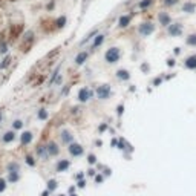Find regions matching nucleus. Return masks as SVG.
Masks as SVG:
<instances>
[{
	"label": "nucleus",
	"mask_w": 196,
	"mask_h": 196,
	"mask_svg": "<svg viewBox=\"0 0 196 196\" xmlns=\"http://www.w3.org/2000/svg\"><path fill=\"white\" fill-rule=\"evenodd\" d=\"M34 42H35V37H34V32L32 31H28L26 32V35L23 37V42H22V45H20V51L22 52H29L31 51V48L34 46Z\"/></svg>",
	"instance_id": "obj_1"
},
{
	"label": "nucleus",
	"mask_w": 196,
	"mask_h": 196,
	"mask_svg": "<svg viewBox=\"0 0 196 196\" xmlns=\"http://www.w3.org/2000/svg\"><path fill=\"white\" fill-rule=\"evenodd\" d=\"M120 57H121V51H120V48H109V49L106 51V55H104L106 61L110 63V64L116 63V61L120 60Z\"/></svg>",
	"instance_id": "obj_2"
},
{
	"label": "nucleus",
	"mask_w": 196,
	"mask_h": 196,
	"mask_svg": "<svg viewBox=\"0 0 196 196\" xmlns=\"http://www.w3.org/2000/svg\"><path fill=\"white\" fill-rule=\"evenodd\" d=\"M167 32L170 37H179L182 32H184V25L176 22V23H170L167 26Z\"/></svg>",
	"instance_id": "obj_3"
},
{
	"label": "nucleus",
	"mask_w": 196,
	"mask_h": 196,
	"mask_svg": "<svg viewBox=\"0 0 196 196\" xmlns=\"http://www.w3.org/2000/svg\"><path fill=\"white\" fill-rule=\"evenodd\" d=\"M138 32H139V35H142V37H149L150 34L155 32V25H153L152 22H142V23L139 25V28H138Z\"/></svg>",
	"instance_id": "obj_4"
},
{
	"label": "nucleus",
	"mask_w": 196,
	"mask_h": 196,
	"mask_svg": "<svg viewBox=\"0 0 196 196\" xmlns=\"http://www.w3.org/2000/svg\"><path fill=\"white\" fill-rule=\"evenodd\" d=\"M23 32V25L22 23H17V25H12L11 28H9V40H17V38L22 35Z\"/></svg>",
	"instance_id": "obj_5"
},
{
	"label": "nucleus",
	"mask_w": 196,
	"mask_h": 196,
	"mask_svg": "<svg viewBox=\"0 0 196 196\" xmlns=\"http://www.w3.org/2000/svg\"><path fill=\"white\" fill-rule=\"evenodd\" d=\"M97 95L100 100H107L110 97V86L109 84H103L97 89Z\"/></svg>",
	"instance_id": "obj_6"
},
{
	"label": "nucleus",
	"mask_w": 196,
	"mask_h": 196,
	"mask_svg": "<svg viewBox=\"0 0 196 196\" xmlns=\"http://www.w3.org/2000/svg\"><path fill=\"white\" fill-rule=\"evenodd\" d=\"M158 22H159V25H162V26H168V25L172 23V17H170L168 12L161 11L159 14H158Z\"/></svg>",
	"instance_id": "obj_7"
},
{
	"label": "nucleus",
	"mask_w": 196,
	"mask_h": 196,
	"mask_svg": "<svg viewBox=\"0 0 196 196\" xmlns=\"http://www.w3.org/2000/svg\"><path fill=\"white\" fill-rule=\"evenodd\" d=\"M55 28H57L55 20H43V22H42V29H43L45 32H52Z\"/></svg>",
	"instance_id": "obj_8"
},
{
	"label": "nucleus",
	"mask_w": 196,
	"mask_h": 196,
	"mask_svg": "<svg viewBox=\"0 0 196 196\" xmlns=\"http://www.w3.org/2000/svg\"><path fill=\"white\" fill-rule=\"evenodd\" d=\"M182 12H186V14H195L196 12V3L195 2H186L182 5Z\"/></svg>",
	"instance_id": "obj_9"
},
{
	"label": "nucleus",
	"mask_w": 196,
	"mask_h": 196,
	"mask_svg": "<svg viewBox=\"0 0 196 196\" xmlns=\"http://www.w3.org/2000/svg\"><path fill=\"white\" fill-rule=\"evenodd\" d=\"M83 147L80 146V144H77V142H72V144L69 146V153L71 155H74V156H80V155H83Z\"/></svg>",
	"instance_id": "obj_10"
},
{
	"label": "nucleus",
	"mask_w": 196,
	"mask_h": 196,
	"mask_svg": "<svg viewBox=\"0 0 196 196\" xmlns=\"http://www.w3.org/2000/svg\"><path fill=\"white\" fill-rule=\"evenodd\" d=\"M89 98H90V90H89L87 87H81L80 92H78V100H80L81 103H84V101H87Z\"/></svg>",
	"instance_id": "obj_11"
},
{
	"label": "nucleus",
	"mask_w": 196,
	"mask_h": 196,
	"mask_svg": "<svg viewBox=\"0 0 196 196\" xmlns=\"http://www.w3.org/2000/svg\"><path fill=\"white\" fill-rule=\"evenodd\" d=\"M184 64H186V68H187V69H196V54L189 55V57L186 58Z\"/></svg>",
	"instance_id": "obj_12"
},
{
	"label": "nucleus",
	"mask_w": 196,
	"mask_h": 196,
	"mask_svg": "<svg viewBox=\"0 0 196 196\" xmlns=\"http://www.w3.org/2000/svg\"><path fill=\"white\" fill-rule=\"evenodd\" d=\"M130 22H132V16H129V14L121 16L120 20H118V26L120 28H127V26L130 25Z\"/></svg>",
	"instance_id": "obj_13"
},
{
	"label": "nucleus",
	"mask_w": 196,
	"mask_h": 196,
	"mask_svg": "<svg viewBox=\"0 0 196 196\" xmlns=\"http://www.w3.org/2000/svg\"><path fill=\"white\" fill-rule=\"evenodd\" d=\"M46 147H48V153H49V156H54V155H57V153L60 152L58 146L55 144L54 141H51V142H49V144H48Z\"/></svg>",
	"instance_id": "obj_14"
},
{
	"label": "nucleus",
	"mask_w": 196,
	"mask_h": 196,
	"mask_svg": "<svg viewBox=\"0 0 196 196\" xmlns=\"http://www.w3.org/2000/svg\"><path fill=\"white\" fill-rule=\"evenodd\" d=\"M69 161L68 159H61L58 164H57V172H66L68 168H69Z\"/></svg>",
	"instance_id": "obj_15"
},
{
	"label": "nucleus",
	"mask_w": 196,
	"mask_h": 196,
	"mask_svg": "<svg viewBox=\"0 0 196 196\" xmlns=\"http://www.w3.org/2000/svg\"><path fill=\"white\" fill-rule=\"evenodd\" d=\"M116 77H118L120 80L126 81V80H129V78H130V74H129V71H126V69H120V71H116Z\"/></svg>",
	"instance_id": "obj_16"
},
{
	"label": "nucleus",
	"mask_w": 196,
	"mask_h": 196,
	"mask_svg": "<svg viewBox=\"0 0 196 196\" xmlns=\"http://www.w3.org/2000/svg\"><path fill=\"white\" fill-rule=\"evenodd\" d=\"M87 52H80V54H78L77 57H75V63L78 64V66H80V64H83L86 60H87Z\"/></svg>",
	"instance_id": "obj_17"
},
{
	"label": "nucleus",
	"mask_w": 196,
	"mask_h": 196,
	"mask_svg": "<svg viewBox=\"0 0 196 196\" xmlns=\"http://www.w3.org/2000/svg\"><path fill=\"white\" fill-rule=\"evenodd\" d=\"M61 141H63V142H71V141H74V136L71 135L69 130H63V132H61Z\"/></svg>",
	"instance_id": "obj_18"
},
{
	"label": "nucleus",
	"mask_w": 196,
	"mask_h": 196,
	"mask_svg": "<svg viewBox=\"0 0 196 196\" xmlns=\"http://www.w3.org/2000/svg\"><path fill=\"white\" fill-rule=\"evenodd\" d=\"M32 141V133L31 132H25L23 135H22V144H29V142Z\"/></svg>",
	"instance_id": "obj_19"
},
{
	"label": "nucleus",
	"mask_w": 196,
	"mask_h": 196,
	"mask_svg": "<svg viewBox=\"0 0 196 196\" xmlns=\"http://www.w3.org/2000/svg\"><path fill=\"white\" fill-rule=\"evenodd\" d=\"M16 139V133L12 132V130H9V132H6L3 135V142H11V141H14Z\"/></svg>",
	"instance_id": "obj_20"
},
{
	"label": "nucleus",
	"mask_w": 196,
	"mask_h": 196,
	"mask_svg": "<svg viewBox=\"0 0 196 196\" xmlns=\"http://www.w3.org/2000/svg\"><path fill=\"white\" fill-rule=\"evenodd\" d=\"M8 172L9 173H19V164L17 162H9L8 164Z\"/></svg>",
	"instance_id": "obj_21"
},
{
	"label": "nucleus",
	"mask_w": 196,
	"mask_h": 196,
	"mask_svg": "<svg viewBox=\"0 0 196 196\" xmlns=\"http://www.w3.org/2000/svg\"><path fill=\"white\" fill-rule=\"evenodd\" d=\"M186 43L189 46H196V34H190L187 38H186Z\"/></svg>",
	"instance_id": "obj_22"
},
{
	"label": "nucleus",
	"mask_w": 196,
	"mask_h": 196,
	"mask_svg": "<svg viewBox=\"0 0 196 196\" xmlns=\"http://www.w3.org/2000/svg\"><path fill=\"white\" fill-rule=\"evenodd\" d=\"M153 2H155V0H141V2L138 3V6H139L141 9H146V8H149L150 5H153Z\"/></svg>",
	"instance_id": "obj_23"
},
{
	"label": "nucleus",
	"mask_w": 196,
	"mask_h": 196,
	"mask_svg": "<svg viewBox=\"0 0 196 196\" xmlns=\"http://www.w3.org/2000/svg\"><path fill=\"white\" fill-rule=\"evenodd\" d=\"M178 2H179V0H162V5L165 8H170V6H175Z\"/></svg>",
	"instance_id": "obj_24"
},
{
	"label": "nucleus",
	"mask_w": 196,
	"mask_h": 196,
	"mask_svg": "<svg viewBox=\"0 0 196 196\" xmlns=\"http://www.w3.org/2000/svg\"><path fill=\"white\" fill-rule=\"evenodd\" d=\"M55 23H57V28H63L64 25H66V17H58L57 20H55Z\"/></svg>",
	"instance_id": "obj_25"
},
{
	"label": "nucleus",
	"mask_w": 196,
	"mask_h": 196,
	"mask_svg": "<svg viewBox=\"0 0 196 196\" xmlns=\"http://www.w3.org/2000/svg\"><path fill=\"white\" fill-rule=\"evenodd\" d=\"M55 189H57V181H55V179H51V181L48 182V190L52 192V190H55Z\"/></svg>",
	"instance_id": "obj_26"
},
{
	"label": "nucleus",
	"mask_w": 196,
	"mask_h": 196,
	"mask_svg": "<svg viewBox=\"0 0 196 196\" xmlns=\"http://www.w3.org/2000/svg\"><path fill=\"white\" fill-rule=\"evenodd\" d=\"M103 42H104V35H103V34H100V35H98V37L95 38V42H94V48L100 46V45H101Z\"/></svg>",
	"instance_id": "obj_27"
},
{
	"label": "nucleus",
	"mask_w": 196,
	"mask_h": 196,
	"mask_svg": "<svg viewBox=\"0 0 196 196\" xmlns=\"http://www.w3.org/2000/svg\"><path fill=\"white\" fill-rule=\"evenodd\" d=\"M38 118H40V120H46L48 118V112L45 109H42L40 112H38Z\"/></svg>",
	"instance_id": "obj_28"
},
{
	"label": "nucleus",
	"mask_w": 196,
	"mask_h": 196,
	"mask_svg": "<svg viewBox=\"0 0 196 196\" xmlns=\"http://www.w3.org/2000/svg\"><path fill=\"white\" fill-rule=\"evenodd\" d=\"M9 181L11 182H17L19 181V173H9Z\"/></svg>",
	"instance_id": "obj_29"
},
{
	"label": "nucleus",
	"mask_w": 196,
	"mask_h": 196,
	"mask_svg": "<svg viewBox=\"0 0 196 196\" xmlns=\"http://www.w3.org/2000/svg\"><path fill=\"white\" fill-rule=\"evenodd\" d=\"M9 61H11V58H9V57H5V60H3V63H2V64H0V69H5V68L8 66V64H9Z\"/></svg>",
	"instance_id": "obj_30"
},
{
	"label": "nucleus",
	"mask_w": 196,
	"mask_h": 196,
	"mask_svg": "<svg viewBox=\"0 0 196 196\" xmlns=\"http://www.w3.org/2000/svg\"><path fill=\"white\" fill-rule=\"evenodd\" d=\"M95 34H97V31H92V32H90V34H89V35H87V37H86V38H84V40H83V42H81V45H84V43H87V42H89V40H90V38H92V37H94V35H95Z\"/></svg>",
	"instance_id": "obj_31"
},
{
	"label": "nucleus",
	"mask_w": 196,
	"mask_h": 196,
	"mask_svg": "<svg viewBox=\"0 0 196 196\" xmlns=\"http://www.w3.org/2000/svg\"><path fill=\"white\" fill-rule=\"evenodd\" d=\"M5 189H6V181L0 178V193H2V192H3Z\"/></svg>",
	"instance_id": "obj_32"
},
{
	"label": "nucleus",
	"mask_w": 196,
	"mask_h": 196,
	"mask_svg": "<svg viewBox=\"0 0 196 196\" xmlns=\"http://www.w3.org/2000/svg\"><path fill=\"white\" fill-rule=\"evenodd\" d=\"M26 162H28L31 167H34V165H35V161H34L32 156H26Z\"/></svg>",
	"instance_id": "obj_33"
},
{
	"label": "nucleus",
	"mask_w": 196,
	"mask_h": 196,
	"mask_svg": "<svg viewBox=\"0 0 196 196\" xmlns=\"http://www.w3.org/2000/svg\"><path fill=\"white\" fill-rule=\"evenodd\" d=\"M22 127H23V121H22V120L14 121V129H22Z\"/></svg>",
	"instance_id": "obj_34"
},
{
	"label": "nucleus",
	"mask_w": 196,
	"mask_h": 196,
	"mask_svg": "<svg viewBox=\"0 0 196 196\" xmlns=\"http://www.w3.org/2000/svg\"><path fill=\"white\" fill-rule=\"evenodd\" d=\"M87 161H89L90 164H94V162L97 161V159H95V155H89V159H87Z\"/></svg>",
	"instance_id": "obj_35"
},
{
	"label": "nucleus",
	"mask_w": 196,
	"mask_h": 196,
	"mask_svg": "<svg viewBox=\"0 0 196 196\" xmlns=\"http://www.w3.org/2000/svg\"><path fill=\"white\" fill-rule=\"evenodd\" d=\"M167 64H168V66H173V64H175V60H173V58H170V60L167 61Z\"/></svg>",
	"instance_id": "obj_36"
},
{
	"label": "nucleus",
	"mask_w": 196,
	"mask_h": 196,
	"mask_svg": "<svg viewBox=\"0 0 196 196\" xmlns=\"http://www.w3.org/2000/svg\"><path fill=\"white\" fill-rule=\"evenodd\" d=\"M95 181H97V182H101V181H103V176H100V175L95 176Z\"/></svg>",
	"instance_id": "obj_37"
},
{
	"label": "nucleus",
	"mask_w": 196,
	"mask_h": 196,
	"mask_svg": "<svg viewBox=\"0 0 196 196\" xmlns=\"http://www.w3.org/2000/svg\"><path fill=\"white\" fill-rule=\"evenodd\" d=\"M84 184H86L84 181H80V182H78V187H84Z\"/></svg>",
	"instance_id": "obj_38"
},
{
	"label": "nucleus",
	"mask_w": 196,
	"mask_h": 196,
	"mask_svg": "<svg viewBox=\"0 0 196 196\" xmlns=\"http://www.w3.org/2000/svg\"><path fill=\"white\" fill-rule=\"evenodd\" d=\"M175 54H176V55L181 54V49H179V48H175Z\"/></svg>",
	"instance_id": "obj_39"
},
{
	"label": "nucleus",
	"mask_w": 196,
	"mask_h": 196,
	"mask_svg": "<svg viewBox=\"0 0 196 196\" xmlns=\"http://www.w3.org/2000/svg\"><path fill=\"white\" fill-rule=\"evenodd\" d=\"M48 195H49V190H46V192H43V195H42V196H48Z\"/></svg>",
	"instance_id": "obj_40"
},
{
	"label": "nucleus",
	"mask_w": 196,
	"mask_h": 196,
	"mask_svg": "<svg viewBox=\"0 0 196 196\" xmlns=\"http://www.w3.org/2000/svg\"><path fill=\"white\" fill-rule=\"evenodd\" d=\"M0 121H2V115H0Z\"/></svg>",
	"instance_id": "obj_41"
},
{
	"label": "nucleus",
	"mask_w": 196,
	"mask_h": 196,
	"mask_svg": "<svg viewBox=\"0 0 196 196\" xmlns=\"http://www.w3.org/2000/svg\"><path fill=\"white\" fill-rule=\"evenodd\" d=\"M0 23H2V17H0Z\"/></svg>",
	"instance_id": "obj_42"
},
{
	"label": "nucleus",
	"mask_w": 196,
	"mask_h": 196,
	"mask_svg": "<svg viewBox=\"0 0 196 196\" xmlns=\"http://www.w3.org/2000/svg\"><path fill=\"white\" fill-rule=\"evenodd\" d=\"M72 196H77V195H72Z\"/></svg>",
	"instance_id": "obj_43"
},
{
	"label": "nucleus",
	"mask_w": 196,
	"mask_h": 196,
	"mask_svg": "<svg viewBox=\"0 0 196 196\" xmlns=\"http://www.w3.org/2000/svg\"><path fill=\"white\" fill-rule=\"evenodd\" d=\"M61 196H63V195H61Z\"/></svg>",
	"instance_id": "obj_44"
}]
</instances>
